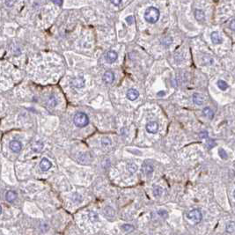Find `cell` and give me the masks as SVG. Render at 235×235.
I'll list each match as a JSON object with an SVG mask.
<instances>
[{
    "label": "cell",
    "instance_id": "cell-1",
    "mask_svg": "<svg viewBox=\"0 0 235 235\" xmlns=\"http://www.w3.org/2000/svg\"><path fill=\"white\" fill-rule=\"evenodd\" d=\"M160 10L156 7H153V6H151V7H148L145 11H144V19L145 21H147L148 23L150 24H154L156 23L159 19H160Z\"/></svg>",
    "mask_w": 235,
    "mask_h": 235
},
{
    "label": "cell",
    "instance_id": "cell-2",
    "mask_svg": "<svg viewBox=\"0 0 235 235\" xmlns=\"http://www.w3.org/2000/svg\"><path fill=\"white\" fill-rule=\"evenodd\" d=\"M74 123L77 127L79 128H83L86 127V125H88L89 123V118L87 116L86 114L83 113V112H78L74 116Z\"/></svg>",
    "mask_w": 235,
    "mask_h": 235
},
{
    "label": "cell",
    "instance_id": "cell-3",
    "mask_svg": "<svg viewBox=\"0 0 235 235\" xmlns=\"http://www.w3.org/2000/svg\"><path fill=\"white\" fill-rule=\"evenodd\" d=\"M187 218L188 219H190L191 221L195 222V223H199L201 220H202V213L199 210L197 209H195V210H192L191 211H189L187 215Z\"/></svg>",
    "mask_w": 235,
    "mask_h": 235
},
{
    "label": "cell",
    "instance_id": "cell-4",
    "mask_svg": "<svg viewBox=\"0 0 235 235\" xmlns=\"http://www.w3.org/2000/svg\"><path fill=\"white\" fill-rule=\"evenodd\" d=\"M9 147L10 149L13 152H19L22 149V144L18 140H11L9 144Z\"/></svg>",
    "mask_w": 235,
    "mask_h": 235
},
{
    "label": "cell",
    "instance_id": "cell-5",
    "mask_svg": "<svg viewBox=\"0 0 235 235\" xmlns=\"http://www.w3.org/2000/svg\"><path fill=\"white\" fill-rule=\"evenodd\" d=\"M146 130L151 134H156L159 130V124L156 121H149L146 124Z\"/></svg>",
    "mask_w": 235,
    "mask_h": 235
},
{
    "label": "cell",
    "instance_id": "cell-6",
    "mask_svg": "<svg viewBox=\"0 0 235 235\" xmlns=\"http://www.w3.org/2000/svg\"><path fill=\"white\" fill-rule=\"evenodd\" d=\"M72 86L76 87V88H81L85 86V79L82 77L79 78H74L71 79L70 81Z\"/></svg>",
    "mask_w": 235,
    "mask_h": 235
},
{
    "label": "cell",
    "instance_id": "cell-7",
    "mask_svg": "<svg viewBox=\"0 0 235 235\" xmlns=\"http://www.w3.org/2000/svg\"><path fill=\"white\" fill-rule=\"evenodd\" d=\"M126 96H127V98H128L129 101H136V100L139 97V92H138L137 90H136V89L131 88V89H129V90H128Z\"/></svg>",
    "mask_w": 235,
    "mask_h": 235
},
{
    "label": "cell",
    "instance_id": "cell-8",
    "mask_svg": "<svg viewBox=\"0 0 235 235\" xmlns=\"http://www.w3.org/2000/svg\"><path fill=\"white\" fill-rule=\"evenodd\" d=\"M52 167V163L48 160V159H42L40 162V168L42 171H48Z\"/></svg>",
    "mask_w": 235,
    "mask_h": 235
},
{
    "label": "cell",
    "instance_id": "cell-9",
    "mask_svg": "<svg viewBox=\"0 0 235 235\" xmlns=\"http://www.w3.org/2000/svg\"><path fill=\"white\" fill-rule=\"evenodd\" d=\"M102 78H103V81L106 84H111V83H113V81L115 79V75H114V73L112 71L108 70V71H106L104 73Z\"/></svg>",
    "mask_w": 235,
    "mask_h": 235
},
{
    "label": "cell",
    "instance_id": "cell-10",
    "mask_svg": "<svg viewBox=\"0 0 235 235\" xmlns=\"http://www.w3.org/2000/svg\"><path fill=\"white\" fill-rule=\"evenodd\" d=\"M193 101L195 104L198 105V106H201L204 103L205 101V98L203 95L200 94V93H194L193 94Z\"/></svg>",
    "mask_w": 235,
    "mask_h": 235
},
{
    "label": "cell",
    "instance_id": "cell-11",
    "mask_svg": "<svg viewBox=\"0 0 235 235\" xmlns=\"http://www.w3.org/2000/svg\"><path fill=\"white\" fill-rule=\"evenodd\" d=\"M117 53L116 51H113V50H110L107 53L106 55V60L109 63H113L116 61L117 59Z\"/></svg>",
    "mask_w": 235,
    "mask_h": 235
},
{
    "label": "cell",
    "instance_id": "cell-12",
    "mask_svg": "<svg viewBox=\"0 0 235 235\" xmlns=\"http://www.w3.org/2000/svg\"><path fill=\"white\" fill-rule=\"evenodd\" d=\"M211 39L214 44H221L222 43V38L220 37V35L218 32H212L211 34Z\"/></svg>",
    "mask_w": 235,
    "mask_h": 235
},
{
    "label": "cell",
    "instance_id": "cell-13",
    "mask_svg": "<svg viewBox=\"0 0 235 235\" xmlns=\"http://www.w3.org/2000/svg\"><path fill=\"white\" fill-rule=\"evenodd\" d=\"M17 193L13 190H9L7 193H6V195H5V198H6V201L9 202V203H12L14 202L16 199H17Z\"/></svg>",
    "mask_w": 235,
    "mask_h": 235
},
{
    "label": "cell",
    "instance_id": "cell-14",
    "mask_svg": "<svg viewBox=\"0 0 235 235\" xmlns=\"http://www.w3.org/2000/svg\"><path fill=\"white\" fill-rule=\"evenodd\" d=\"M195 18L198 21H202V20L204 19V18H205V14H204V12H203L202 10L197 9V10L195 11Z\"/></svg>",
    "mask_w": 235,
    "mask_h": 235
},
{
    "label": "cell",
    "instance_id": "cell-15",
    "mask_svg": "<svg viewBox=\"0 0 235 235\" xmlns=\"http://www.w3.org/2000/svg\"><path fill=\"white\" fill-rule=\"evenodd\" d=\"M32 149H33L34 152H41V151L43 149V143H42V142H40V141L35 142V143L32 145Z\"/></svg>",
    "mask_w": 235,
    "mask_h": 235
},
{
    "label": "cell",
    "instance_id": "cell-16",
    "mask_svg": "<svg viewBox=\"0 0 235 235\" xmlns=\"http://www.w3.org/2000/svg\"><path fill=\"white\" fill-rule=\"evenodd\" d=\"M153 171V168L151 165H148V164H144L143 166V172L146 175H150Z\"/></svg>",
    "mask_w": 235,
    "mask_h": 235
},
{
    "label": "cell",
    "instance_id": "cell-17",
    "mask_svg": "<svg viewBox=\"0 0 235 235\" xmlns=\"http://www.w3.org/2000/svg\"><path fill=\"white\" fill-rule=\"evenodd\" d=\"M203 115L207 118H209V119L211 120L213 118V116H214V112L211 110V108H205L203 109Z\"/></svg>",
    "mask_w": 235,
    "mask_h": 235
},
{
    "label": "cell",
    "instance_id": "cell-18",
    "mask_svg": "<svg viewBox=\"0 0 235 235\" xmlns=\"http://www.w3.org/2000/svg\"><path fill=\"white\" fill-rule=\"evenodd\" d=\"M218 88H219L220 90H222V91H226V90L228 88V84H227L225 80L220 79V80L218 81Z\"/></svg>",
    "mask_w": 235,
    "mask_h": 235
},
{
    "label": "cell",
    "instance_id": "cell-19",
    "mask_svg": "<svg viewBox=\"0 0 235 235\" xmlns=\"http://www.w3.org/2000/svg\"><path fill=\"white\" fill-rule=\"evenodd\" d=\"M57 104V101L55 96H50L48 100V106L50 108H55Z\"/></svg>",
    "mask_w": 235,
    "mask_h": 235
},
{
    "label": "cell",
    "instance_id": "cell-20",
    "mask_svg": "<svg viewBox=\"0 0 235 235\" xmlns=\"http://www.w3.org/2000/svg\"><path fill=\"white\" fill-rule=\"evenodd\" d=\"M127 169H128V171H129L130 174H134V173L137 171V165H136L135 163H129L128 166H127Z\"/></svg>",
    "mask_w": 235,
    "mask_h": 235
},
{
    "label": "cell",
    "instance_id": "cell-21",
    "mask_svg": "<svg viewBox=\"0 0 235 235\" xmlns=\"http://www.w3.org/2000/svg\"><path fill=\"white\" fill-rule=\"evenodd\" d=\"M153 193H154V195L156 197H159L162 195L163 191H162V188L160 187V186H155L154 188H153Z\"/></svg>",
    "mask_w": 235,
    "mask_h": 235
},
{
    "label": "cell",
    "instance_id": "cell-22",
    "mask_svg": "<svg viewBox=\"0 0 235 235\" xmlns=\"http://www.w3.org/2000/svg\"><path fill=\"white\" fill-rule=\"evenodd\" d=\"M89 218H90V220H91L92 222H97L98 219H99V217H98V215H97L95 212H93V211H90V212H89Z\"/></svg>",
    "mask_w": 235,
    "mask_h": 235
},
{
    "label": "cell",
    "instance_id": "cell-23",
    "mask_svg": "<svg viewBox=\"0 0 235 235\" xmlns=\"http://www.w3.org/2000/svg\"><path fill=\"white\" fill-rule=\"evenodd\" d=\"M121 229H122L124 232L129 233V232H132V231L134 230V227H133L131 225H123V226H121Z\"/></svg>",
    "mask_w": 235,
    "mask_h": 235
},
{
    "label": "cell",
    "instance_id": "cell-24",
    "mask_svg": "<svg viewBox=\"0 0 235 235\" xmlns=\"http://www.w3.org/2000/svg\"><path fill=\"white\" fill-rule=\"evenodd\" d=\"M235 230V224L234 222H230L227 226H226V231L229 233H233Z\"/></svg>",
    "mask_w": 235,
    "mask_h": 235
},
{
    "label": "cell",
    "instance_id": "cell-25",
    "mask_svg": "<svg viewBox=\"0 0 235 235\" xmlns=\"http://www.w3.org/2000/svg\"><path fill=\"white\" fill-rule=\"evenodd\" d=\"M218 154H219V156H220L223 160H226L227 157H228L226 152L224 149H219V151H218Z\"/></svg>",
    "mask_w": 235,
    "mask_h": 235
},
{
    "label": "cell",
    "instance_id": "cell-26",
    "mask_svg": "<svg viewBox=\"0 0 235 235\" xmlns=\"http://www.w3.org/2000/svg\"><path fill=\"white\" fill-rule=\"evenodd\" d=\"M101 144H102L103 146H107V145H109V144H111V141H110L109 138H108V137H104V138H102V140H101Z\"/></svg>",
    "mask_w": 235,
    "mask_h": 235
},
{
    "label": "cell",
    "instance_id": "cell-27",
    "mask_svg": "<svg viewBox=\"0 0 235 235\" xmlns=\"http://www.w3.org/2000/svg\"><path fill=\"white\" fill-rule=\"evenodd\" d=\"M126 21H127V23H128L129 25H131V24L135 21V19H134L133 16H128V17L126 18Z\"/></svg>",
    "mask_w": 235,
    "mask_h": 235
},
{
    "label": "cell",
    "instance_id": "cell-28",
    "mask_svg": "<svg viewBox=\"0 0 235 235\" xmlns=\"http://www.w3.org/2000/svg\"><path fill=\"white\" fill-rule=\"evenodd\" d=\"M230 28L233 30V31H235V19H233L230 23Z\"/></svg>",
    "mask_w": 235,
    "mask_h": 235
},
{
    "label": "cell",
    "instance_id": "cell-29",
    "mask_svg": "<svg viewBox=\"0 0 235 235\" xmlns=\"http://www.w3.org/2000/svg\"><path fill=\"white\" fill-rule=\"evenodd\" d=\"M111 1V3L113 4H115V5H119L120 4H121V0H110Z\"/></svg>",
    "mask_w": 235,
    "mask_h": 235
},
{
    "label": "cell",
    "instance_id": "cell-30",
    "mask_svg": "<svg viewBox=\"0 0 235 235\" xmlns=\"http://www.w3.org/2000/svg\"><path fill=\"white\" fill-rule=\"evenodd\" d=\"M53 3H55L57 5H62V3H63V0H52Z\"/></svg>",
    "mask_w": 235,
    "mask_h": 235
},
{
    "label": "cell",
    "instance_id": "cell-31",
    "mask_svg": "<svg viewBox=\"0 0 235 235\" xmlns=\"http://www.w3.org/2000/svg\"><path fill=\"white\" fill-rule=\"evenodd\" d=\"M163 95H165V92H160L158 93V96H163Z\"/></svg>",
    "mask_w": 235,
    "mask_h": 235
},
{
    "label": "cell",
    "instance_id": "cell-32",
    "mask_svg": "<svg viewBox=\"0 0 235 235\" xmlns=\"http://www.w3.org/2000/svg\"><path fill=\"white\" fill-rule=\"evenodd\" d=\"M2 213V207H1V205H0V214Z\"/></svg>",
    "mask_w": 235,
    "mask_h": 235
},
{
    "label": "cell",
    "instance_id": "cell-33",
    "mask_svg": "<svg viewBox=\"0 0 235 235\" xmlns=\"http://www.w3.org/2000/svg\"><path fill=\"white\" fill-rule=\"evenodd\" d=\"M234 198H235V190H234Z\"/></svg>",
    "mask_w": 235,
    "mask_h": 235
}]
</instances>
